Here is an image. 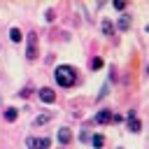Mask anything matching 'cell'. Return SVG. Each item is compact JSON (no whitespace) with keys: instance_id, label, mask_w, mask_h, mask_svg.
<instances>
[{"instance_id":"1","label":"cell","mask_w":149,"mask_h":149,"mask_svg":"<svg viewBox=\"0 0 149 149\" xmlns=\"http://www.w3.org/2000/svg\"><path fill=\"white\" fill-rule=\"evenodd\" d=\"M54 74H56V81H58V86H63V88H70V86L77 81V72H74L70 65H58Z\"/></svg>"},{"instance_id":"2","label":"cell","mask_w":149,"mask_h":149,"mask_svg":"<svg viewBox=\"0 0 149 149\" xmlns=\"http://www.w3.org/2000/svg\"><path fill=\"white\" fill-rule=\"evenodd\" d=\"M26 144H28L30 149H49V147H51V140H49V137H28Z\"/></svg>"},{"instance_id":"3","label":"cell","mask_w":149,"mask_h":149,"mask_svg":"<svg viewBox=\"0 0 149 149\" xmlns=\"http://www.w3.org/2000/svg\"><path fill=\"white\" fill-rule=\"evenodd\" d=\"M26 56H28L30 61L37 58V35H35V33L28 35V49H26Z\"/></svg>"},{"instance_id":"4","label":"cell","mask_w":149,"mask_h":149,"mask_svg":"<svg viewBox=\"0 0 149 149\" xmlns=\"http://www.w3.org/2000/svg\"><path fill=\"white\" fill-rule=\"evenodd\" d=\"M40 100L47 102V105H51V102L56 100V93H54L51 88H40Z\"/></svg>"},{"instance_id":"5","label":"cell","mask_w":149,"mask_h":149,"mask_svg":"<svg viewBox=\"0 0 149 149\" xmlns=\"http://www.w3.org/2000/svg\"><path fill=\"white\" fill-rule=\"evenodd\" d=\"M95 121H98V123H109V121H114V114H112L109 109H100V112L95 114Z\"/></svg>"},{"instance_id":"6","label":"cell","mask_w":149,"mask_h":149,"mask_svg":"<svg viewBox=\"0 0 149 149\" xmlns=\"http://www.w3.org/2000/svg\"><path fill=\"white\" fill-rule=\"evenodd\" d=\"M128 130H130V133H137V130H140V121H137L135 112H128Z\"/></svg>"},{"instance_id":"7","label":"cell","mask_w":149,"mask_h":149,"mask_svg":"<svg viewBox=\"0 0 149 149\" xmlns=\"http://www.w3.org/2000/svg\"><path fill=\"white\" fill-rule=\"evenodd\" d=\"M70 140H72V133H70L68 128H61V130H58V142H61V144H70Z\"/></svg>"},{"instance_id":"8","label":"cell","mask_w":149,"mask_h":149,"mask_svg":"<svg viewBox=\"0 0 149 149\" xmlns=\"http://www.w3.org/2000/svg\"><path fill=\"white\" fill-rule=\"evenodd\" d=\"M116 26H119V30H128V28H130V16H126V14H123V16L119 19V23H116Z\"/></svg>"},{"instance_id":"9","label":"cell","mask_w":149,"mask_h":149,"mask_svg":"<svg viewBox=\"0 0 149 149\" xmlns=\"http://www.w3.org/2000/svg\"><path fill=\"white\" fill-rule=\"evenodd\" d=\"M9 40H12V42H21V40H23L21 30H19V28H12V30H9Z\"/></svg>"},{"instance_id":"10","label":"cell","mask_w":149,"mask_h":149,"mask_svg":"<svg viewBox=\"0 0 149 149\" xmlns=\"http://www.w3.org/2000/svg\"><path fill=\"white\" fill-rule=\"evenodd\" d=\"M102 33H105V35H112V33H114V26H112V21H107V19L102 21Z\"/></svg>"},{"instance_id":"11","label":"cell","mask_w":149,"mask_h":149,"mask_svg":"<svg viewBox=\"0 0 149 149\" xmlns=\"http://www.w3.org/2000/svg\"><path fill=\"white\" fill-rule=\"evenodd\" d=\"M91 142H93V147H95V149H100V147L105 144V137H102V135H93V137H91Z\"/></svg>"},{"instance_id":"12","label":"cell","mask_w":149,"mask_h":149,"mask_svg":"<svg viewBox=\"0 0 149 149\" xmlns=\"http://www.w3.org/2000/svg\"><path fill=\"white\" fill-rule=\"evenodd\" d=\"M16 116H19L16 109H5V119H7V121H16Z\"/></svg>"},{"instance_id":"13","label":"cell","mask_w":149,"mask_h":149,"mask_svg":"<svg viewBox=\"0 0 149 149\" xmlns=\"http://www.w3.org/2000/svg\"><path fill=\"white\" fill-rule=\"evenodd\" d=\"M49 119H51V116H49V114H40V116H37V119H35V121H33V126H42V123H47V121H49Z\"/></svg>"},{"instance_id":"14","label":"cell","mask_w":149,"mask_h":149,"mask_svg":"<svg viewBox=\"0 0 149 149\" xmlns=\"http://www.w3.org/2000/svg\"><path fill=\"white\" fill-rule=\"evenodd\" d=\"M91 68H93V70L102 68V58H93V61H91Z\"/></svg>"},{"instance_id":"15","label":"cell","mask_w":149,"mask_h":149,"mask_svg":"<svg viewBox=\"0 0 149 149\" xmlns=\"http://www.w3.org/2000/svg\"><path fill=\"white\" fill-rule=\"evenodd\" d=\"M114 9H126V2H121V0H116V2H114Z\"/></svg>"},{"instance_id":"16","label":"cell","mask_w":149,"mask_h":149,"mask_svg":"<svg viewBox=\"0 0 149 149\" xmlns=\"http://www.w3.org/2000/svg\"><path fill=\"white\" fill-rule=\"evenodd\" d=\"M147 72H149V68H147Z\"/></svg>"}]
</instances>
